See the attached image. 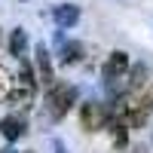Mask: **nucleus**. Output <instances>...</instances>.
Returning <instances> with one entry per match:
<instances>
[{
    "label": "nucleus",
    "mask_w": 153,
    "mask_h": 153,
    "mask_svg": "<svg viewBox=\"0 0 153 153\" xmlns=\"http://www.w3.org/2000/svg\"><path fill=\"white\" fill-rule=\"evenodd\" d=\"M25 153H34V150H25Z\"/></svg>",
    "instance_id": "obj_14"
},
{
    "label": "nucleus",
    "mask_w": 153,
    "mask_h": 153,
    "mask_svg": "<svg viewBox=\"0 0 153 153\" xmlns=\"http://www.w3.org/2000/svg\"><path fill=\"white\" fill-rule=\"evenodd\" d=\"M52 22L58 25L61 31H71L76 22H80V6L76 3H58L52 6Z\"/></svg>",
    "instance_id": "obj_7"
},
{
    "label": "nucleus",
    "mask_w": 153,
    "mask_h": 153,
    "mask_svg": "<svg viewBox=\"0 0 153 153\" xmlns=\"http://www.w3.org/2000/svg\"><path fill=\"white\" fill-rule=\"evenodd\" d=\"M83 52H86V46L80 40H65L58 46V61L61 65H76V61H83Z\"/></svg>",
    "instance_id": "obj_8"
},
{
    "label": "nucleus",
    "mask_w": 153,
    "mask_h": 153,
    "mask_svg": "<svg viewBox=\"0 0 153 153\" xmlns=\"http://www.w3.org/2000/svg\"><path fill=\"white\" fill-rule=\"evenodd\" d=\"M52 147H55V153H68V147H65V141H58V138H55V141H52Z\"/></svg>",
    "instance_id": "obj_12"
},
{
    "label": "nucleus",
    "mask_w": 153,
    "mask_h": 153,
    "mask_svg": "<svg viewBox=\"0 0 153 153\" xmlns=\"http://www.w3.org/2000/svg\"><path fill=\"white\" fill-rule=\"evenodd\" d=\"M12 86H16V80L0 68V101H9V95H12Z\"/></svg>",
    "instance_id": "obj_11"
},
{
    "label": "nucleus",
    "mask_w": 153,
    "mask_h": 153,
    "mask_svg": "<svg viewBox=\"0 0 153 153\" xmlns=\"http://www.w3.org/2000/svg\"><path fill=\"white\" fill-rule=\"evenodd\" d=\"M129 68H132L129 52H123V49H113V52L104 58V65H101V80H104V86H113V83L126 80Z\"/></svg>",
    "instance_id": "obj_4"
},
{
    "label": "nucleus",
    "mask_w": 153,
    "mask_h": 153,
    "mask_svg": "<svg viewBox=\"0 0 153 153\" xmlns=\"http://www.w3.org/2000/svg\"><path fill=\"white\" fill-rule=\"evenodd\" d=\"M25 49H28V31L25 28H12V34H9V55L25 58Z\"/></svg>",
    "instance_id": "obj_10"
},
{
    "label": "nucleus",
    "mask_w": 153,
    "mask_h": 153,
    "mask_svg": "<svg viewBox=\"0 0 153 153\" xmlns=\"http://www.w3.org/2000/svg\"><path fill=\"white\" fill-rule=\"evenodd\" d=\"M107 123H110V104L107 101H83L80 104V126L86 132L107 129Z\"/></svg>",
    "instance_id": "obj_3"
},
{
    "label": "nucleus",
    "mask_w": 153,
    "mask_h": 153,
    "mask_svg": "<svg viewBox=\"0 0 153 153\" xmlns=\"http://www.w3.org/2000/svg\"><path fill=\"white\" fill-rule=\"evenodd\" d=\"M147 80H150L147 65H132V68H129V74H126V89H129V92H135V89H141Z\"/></svg>",
    "instance_id": "obj_9"
},
{
    "label": "nucleus",
    "mask_w": 153,
    "mask_h": 153,
    "mask_svg": "<svg viewBox=\"0 0 153 153\" xmlns=\"http://www.w3.org/2000/svg\"><path fill=\"white\" fill-rule=\"evenodd\" d=\"M76 104V86L65 83V80H55L52 86L46 89V113L49 120H65V113Z\"/></svg>",
    "instance_id": "obj_1"
},
{
    "label": "nucleus",
    "mask_w": 153,
    "mask_h": 153,
    "mask_svg": "<svg viewBox=\"0 0 153 153\" xmlns=\"http://www.w3.org/2000/svg\"><path fill=\"white\" fill-rule=\"evenodd\" d=\"M25 132H28V120H25L22 113H9V117L0 120V135H3L9 144H16Z\"/></svg>",
    "instance_id": "obj_6"
},
{
    "label": "nucleus",
    "mask_w": 153,
    "mask_h": 153,
    "mask_svg": "<svg viewBox=\"0 0 153 153\" xmlns=\"http://www.w3.org/2000/svg\"><path fill=\"white\" fill-rule=\"evenodd\" d=\"M0 153H16V150H12V147H6V150H0Z\"/></svg>",
    "instance_id": "obj_13"
},
{
    "label": "nucleus",
    "mask_w": 153,
    "mask_h": 153,
    "mask_svg": "<svg viewBox=\"0 0 153 153\" xmlns=\"http://www.w3.org/2000/svg\"><path fill=\"white\" fill-rule=\"evenodd\" d=\"M37 71L25 61L22 65V71H19V76H16V86H12V95H9V104L16 107V110H28L31 107V101H34V95H37Z\"/></svg>",
    "instance_id": "obj_2"
},
{
    "label": "nucleus",
    "mask_w": 153,
    "mask_h": 153,
    "mask_svg": "<svg viewBox=\"0 0 153 153\" xmlns=\"http://www.w3.org/2000/svg\"><path fill=\"white\" fill-rule=\"evenodd\" d=\"M34 58H37V80L49 89V86L55 83V68H52V58H49V46L46 43H37Z\"/></svg>",
    "instance_id": "obj_5"
}]
</instances>
